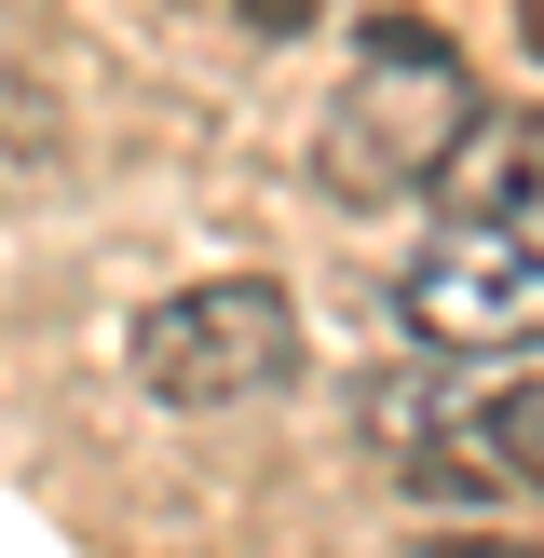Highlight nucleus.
I'll return each mask as SVG.
<instances>
[{"label": "nucleus", "mask_w": 544, "mask_h": 558, "mask_svg": "<svg viewBox=\"0 0 544 558\" xmlns=\"http://www.w3.org/2000/svg\"><path fill=\"white\" fill-rule=\"evenodd\" d=\"M462 136H477V82H462V54L435 41L422 14H368V41H354V82L326 96V123H313L326 191H341V205L435 191Z\"/></svg>", "instance_id": "f257e3e1"}, {"label": "nucleus", "mask_w": 544, "mask_h": 558, "mask_svg": "<svg viewBox=\"0 0 544 558\" xmlns=\"http://www.w3.org/2000/svg\"><path fill=\"white\" fill-rule=\"evenodd\" d=\"M286 368H299V300L272 272H205L163 314H136V396H163V409L286 396Z\"/></svg>", "instance_id": "f03ea898"}, {"label": "nucleus", "mask_w": 544, "mask_h": 558, "mask_svg": "<svg viewBox=\"0 0 544 558\" xmlns=\"http://www.w3.org/2000/svg\"><path fill=\"white\" fill-rule=\"evenodd\" d=\"M395 314L422 327L435 354H544V245L449 218V232L395 272Z\"/></svg>", "instance_id": "7ed1b4c3"}, {"label": "nucleus", "mask_w": 544, "mask_h": 558, "mask_svg": "<svg viewBox=\"0 0 544 558\" xmlns=\"http://www.w3.org/2000/svg\"><path fill=\"white\" fill-rule=\"evenodd\" d=\"M435 191H449L477 232H531L544 245V123H531V109H477V136L449 150Z\"/></svg>", "instance_id": "20e7f679"}, {"label": "nucleus", "mask_w": 544, "mask_h": 558, "mask_svg": "<svg viewBox=\"0 0 544 558\" xmlns=\"http://www.w3.org/2000/svg\"><path fill=\"white\" fill-rule=\"evenodd\" d=\"M490 450H504V477H531V490H544V381L490 396Z\"/></svg>", "instance_id": "39448f33"}, {"label": "nucleus", "mask_w": 544, "mask_h": 558, "mask_svg": "<svg viewBox=\"0 0 544 558\" xmlns=\"http://www.w3.org/2000/svg\"><path fill=\"white\" fill-rule=\"evenodd\" d=\"M245 27H272V41H286V27H313V0H245Z\"/></svg>", "instance_id": "423d86ee"}, {"label": "nucleus", "mask_w": 544, "mask_h": 558, "mask_svg": "<svg viewBox=\"0 0 544 558\" xmlns=\"http://www.w3.org/2000/svg\"><path fill=\"white\" fill-rule=\"evenodd\" d=\"M435 558H517V545H435Z\"/></svg>", "instance_id": "0eeeda50"}]
</instances>
